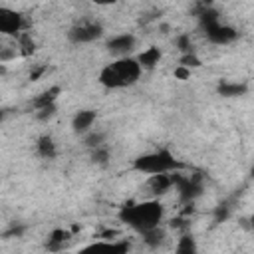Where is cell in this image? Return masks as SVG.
<instances>
[{
    "label": "cell",
    "instance_id": "1",
    "mask_svg": "<svg viewBox=\"0 0 254 254\" xmlns=\"http://www.w3.org/2000/svg\"><path fill=\"white\" fill-rule=\"evenodd\" d=\"M163 212H165V208L159 200H145V202L123 206L119 212V218H121V222H125L127 226H131L133 230L143 234V232L159 226V222L163 220Z\"/></svg>",
    "mask_w": 254,
    "mask_h": 254
},
{
    "label": "cell",
    "instance_id": "2",
    "mask_svg": "<svg viewBox=\"0 0 254 254\" xmlns=\"http://www.w3.org/2000/svg\"><path fill=\"white\" fill-rule=\"evenodd\" d=\"M139 75H141V65L137 58H121L101 69L99 83L105 85L107 89H119L133 85L139 79Z\"/></svg>",
    "mask_w": 254,
    "mask_h": 254
},
{
    "label": "cell",
    "instance_id": "3",
    "mask_svg": "<svg viewBox=\"0 0 254 254\" xmlns=\"http://www.w3.org/2000/svg\"><path fill=\"white\" fill-rule=\"evenodd\" d=\"M133 169L139 173H147V175H165V173L181 169V163L171 155V151L159 149L155 153H147V155L137 157L133 161Z\"/></svg>",
    "mask_w": 254,
    "mask_h": 254
},
{
    "label": "cell",
    "instance_id": "4",
    "mask_svg": "<svg viewBox=\"0 0 254 254\" xmlns=\"http://www.w3.org/2000/svg\"><path fill=\"white\" fill-rule=\"evenodd\" d=\"M101 34H103V28H101L99 22H95V20H81V22H77L75 26L69 28L67 38H69L73 44H85V42L97 40Z\"/></svg>",
    "mask_w": 254,
    "mask_h": 254
},
{
    "label": "cell",
    "instance_id": "5",
    "mask_svg": "<svg viewBox=\"0 0 254 254\" xmlns=\"http://www.w3.org/2000/svg\"><path fill=\"white\" fill-rule=\"evenodd\" d=\"M173 185L177 187L179 196H181L183 202H190L202 192V181H200L198 175H192V177L173 175Z\"/></svg>",
    "mask_w": 254,
    "mask_h": 254
},
{
    "label": "cell",
    "instance_id": "6",
    "mask_svg": "<svg viewBox=\"0 0 254 254\" xmlns=\"http://www.w3.org/2000/svg\"><path fill=\"white\" fill-rule=\"evenodd\" d=\"M129 248H131V244L127 240H115V242L99 240V242H91V244L83 246L75 254H127Z\"/></svg>",
    "mask_w": 254,
    "mask_h": 254
},
{
    "label": "cell",
    "instance_id": "7",
    "mask_svg": "<svg viewBox=\"0 0 254 254\" xmlns=\"http://www.w3.org/2000/svg\"><path fill=\"white\" fill-rule=\"evenodd\" d=\"M202 30H204L206 40L212 42V44H218V46L230 44V42H234V40L238 38V32H236L232 26H224V24H220V22L210 24V26H206V28H202Z\"/></svg>",
    "mask_w": 254,
    "mask_h": 254
},
{
    "label": "cell",
    "instance_id": "8",
    "mask_svg": "<svg viewBox=\"0 0 254 254\" xmlns=\"http://www.w3.org/2000/svg\"><path fill=\"white\" fill-rule=\"evenodd\" d=\"M24 26L22 14L10 10V8H0V32L6 36H18V32Z\"/></svg>",
    "mask_w": 254,
    "mask_h": 254
},
{
    "label": "cell",
    "instance_id": "9",
    "mask_svg": "<svg viewBox=\"0 0 254 254\" xmlns=\"http://www.w3.org/2000/svg\"><path fill=\"white\" fill-rule=\"evenodd\" d=\"M135 48V36L133 34H121V36H115L107 42V50L109 54L117 56L119 60L121 58H129V54L133 52Z\"/></svg>",
    "mask_w": 254,
    "mask_h": 254
},
{
    "label": "cell",
    "instance_id": "10",
    "mask_svg": "<svg viewBox=\"0 0 254 254\" xmlns=\"http://www.w3.org/2000/svg\"><path fill=\"white\" fill-rule=\"evenodd\" d=\"M97 119V113L91 111V109H81L73 115V121H71V127L75 133H89L91 125L95 123Z\"/></svg>",
    "mask_w": 254,
    "mask_h": 254
},
{
    "label": "cell",
    "instance_id": "11",
    "mask_svg": "<svg viewBox=\"0 0 254 254\" xmlns=\"http://www.w3.org/2000/svg\"><path fill=\"white\" fill-rule=\"evenodd\" d=\"M147 187H149V190L153 194H163V192H167L173 187V175H169V173H165V175H151Z\"/></svg>",
    "mask_w": 254,
    "mask_h": 254
},
{
    "label": "cell",
    "instance_id": "12",
    "mask_svg": "<svg viewBox=\"0 0 254 254\" xmlns=\"http://www.w3.org/2000/svg\"><path fill=\"white\" fill-rule=\"evenodd\" d=\"M218 95L222 97H240L248 91L246 83H236V81H220L218 87H216Z\"/></svg>",
    "mask_w": 254,
    "mask_h": 254
},
{
    "label": "cell",
    "instance_id": "13",
    "mask_svg": "<svg viewBox=\"0 0 254 254\" xmlns=\"http://www.w3.org/2000/svg\"><path fill=\"white\" fill-rule=\"evenodd\" d=\"M159 60H161V52H159V48H155V46L147 48L145 52H141V54L137 56V62H139V65H141L143 69H153V67L159 64Z\"/></svg>",
    "mask_w": 254,
    "mask_h": 254
},
{
    "label": "cell",
    "instance_id": "14",
    "mask_svg": "<svg viewBox=\"0 0 254 254\" xmlns=\"http://www.w3.org/2000/svg\"><path fill=\"white\" fill-rule=\"evenodd\" d=\"M36 149H38V155L42 159H54L56 157V143L50 135H42L38 137V143H36Z\"/></svg>",
    "mask_w": 254,
    "mask_h": 254
},
{
    "label": "cell",
    "instance_id": "15",
    "mask_svg": "<svg viewBox=\"0 0 254 254\" xmlns=\"http://www.w3.org/2000/svg\"><path fill=\"white\" fill-rule=\"evenodd\" d=\"M67 238H69V232L58 228V230H54V232L50 234V238H48V242H46V248H48L50 252H58V250H62V248L65 246V240H67Z\"/></svg>",
    "mask_w": 254,
    "mask_h": 254
},
{
    "label": "cell",
    "instance_id": "16",
    "mask_svg": "<svg viewBox=\"0 0 254 254\" xmlns=\"http://www.w3.org/2000/svg\"><path fill=\"white\" fill-rule=\"evenodd\" d=\"M58 93H60V87H58V85H56V87H50L48 91H44L42 95H38V97L34 99V107L40 111V109H44V107H48V105H56Z\"/></svg>",
    "mask_w": 254,
    "mask_h": 254
},
{
    "label": "cell",
    "instance_id": "17",
    "mask_svg": "<svg viewBox=\"0 0 254 254\" xmlns=\"http://www.w3.org/2000/svg\"><path fill=\"white\" fill-rule=\"evenodd\" d=\"M175 254H198L196 250V242L192 238V234H183L177 242V248H175Z\"/></svg>",
    "mask_w": 254,
    "mask_h": 254
},
{
    "label": "cell",
    "instance_id": "18",
    "mask_svg": "<svg viewBox=\"0 0 254 254\" xmlns=\"http://www.w3.org/2000/svg\"><path fill=\"white\" fill-rule=\"evenodd\" d=\"M163 240H165V230H163L161 226L143 232V242H145L149 248H157V246H161Z\"/></svg>",
    "mask_w": 254,
    "mask_h": 254
},
{
    "label": "cell",
    "instance_id": "19",
    "mask_svg": "<svg viewBox=\"0 0 254 254\" xmlns=\"http://www.w3.org/2000/svg\"><path fill=\"white\" fill-rule=\"evenodd\" d=\"M18 44H20V48H22V54H24V56H30V54L34 52V42H32V38H30L28 34L18 36Z\"/></svg>",
    "mask_w": 254,
    "mask_h": 254
},
{
    "label": "cell",
    "instance_id": "20",
    "mask_svg": "<svg viewBox=\"0 0 254 254\" xmlns=\"http://www.w3.org/2000/svg\"><path fill=\"white\" fill-rule=\"evenodd\" d=\"M177 46H179V50L183 52V56H185V54H192V44H190V38H189L187 34H183V36L177 38Z\"/></svg>",
    "mask_w": 254,
    "mask_h": 254
},
{
    "label": "cell",
    "instance_id": "21",
    "mask_svg": "<svg viewBox=\"0 0 254 254\" xmlns=\"http://www.w3.org/2000/svg\"><path fill=\"white\" fill-rule=\"evenodd\" d=\"M91 159H93L95 163H99V165H105L107 159H109V151H107L105 147H97V149H93Z\"/></svg>",
    "mask_w": 254,
    "mask_h": 254
},
{
    "label": "cell",
    "instance_id": "22",
    "mask_svg": "<svg viewBox=\"0 0 254 254\" xmlns=\"http://www.w3.org/2000/svg\"><path fill=\"white\" fill-rule=\"evenodd\" d=\"M181 65L187 67V69H190V67H198V65H200V60H198L194 54H185V56L181 58Z\"/></svg>",
    "mask_w": 254,
    "mask_h": 254
},
{
    "label": "cell",
    "instance_id": "23",
    "mask_svg": "<svg viewBox=\"0 0 254 254\" xmlns=\"http://www.w3.org/2000/svg\"><path fill=\"white\" fill-rule=\"evenodd\" d=\"M103 133H89L85 137V145L91 147V149H97V147H103Z\"/></svg>",
    "mask_w": 254,
    "mask_h": 254
},
{
    "label": "cell",
    "instance_id": "24",
    "mask_svg": "<svg viewBox=\"0 0 254 254\" xmlns=\"http://www.w3.org/2000/svg\"><path fill=\"white\" fill-rule=\"evenodd\" d=\"M56 109H58L56 105H48V107L40 109V111H38V119H40V121H50V119L56 115Z\"/></svg>",
    "mask_w": 254,
    "mask_h": 254
},
{
    "label": "cell",
    "instance_id": "25",
    "mask_svg": "<svg viewBox=\"0 0 254 254\" xmlns=\"http://www.w3.org/2000/svg\"><path fill=\"white\" fill-rule=\"evenodd\" d=\"M190 75V69H187V67H183V65H179L177 69H175V77H179V79H187Z\"/></svg>",
    "mask_w": 254,
    "mask_h": 254
},
{
    "label": "cell",
    "instance_id": "26",
    "mask_svg": "<svg viewBox=\"0 0 254 254\" xmlns=\"http://www.w3.org/2000/svg\"><path fill=\"white\" fill-rule=\"evenodd\" d=\"M226 214H228V210H226V206L222 208V204L216 208V222H220V220H224L226 218Z\"/></svg>",
    "mask_w": 254,
    "mask_h": 254
},
{
    "label": "cell",
    "instance_id": "27",
    "mask_svg": "<svg viewBox=\"0 0 254 254\" xmlns=\"http://www.w3.org/2000/svg\"><path fill=\"white\" fill-rule=\"evenodd\" d=\"M44 71H46V67L42 65V67H38V69H34V71L30 73V77H32V79H38V77H40V75H42Z\"/></svg>",
    "mask_w": 254,
    "mask_h": 254
}]
</instances>
